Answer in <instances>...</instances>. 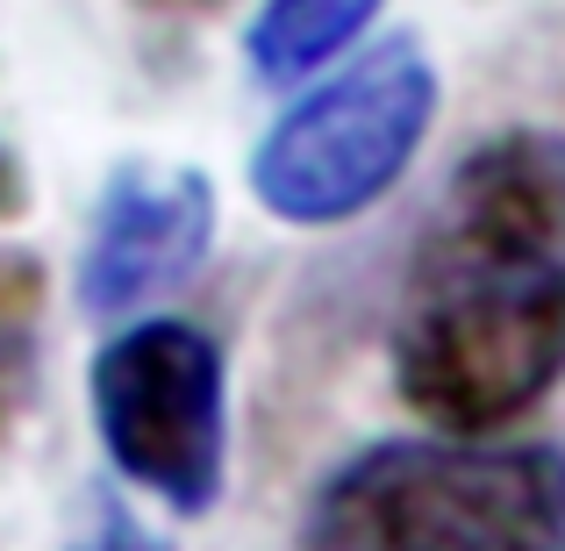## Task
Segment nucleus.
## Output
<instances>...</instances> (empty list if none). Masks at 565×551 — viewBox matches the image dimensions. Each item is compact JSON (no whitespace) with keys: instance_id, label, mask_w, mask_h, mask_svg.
I'll return each instance as SVG.
<instances>
[{"instance_id":"obj_9","label":"nucleus","mask_w":565,"mask_h":551,"mask_svg":"<svg viewBox=\"0 0 565 551\" xmlns=\"http://www.w3.org/2000/svg\"><path fill=\"white\" fill-rule=\"evenodd\" d=\"M137 8H158V14H201V8H222V0H137Z\"/></svg>"},{"instance_id":"obj_8","label":"nucleus","mask_w":565,"mask_h":551,"mask_svg":"<svg viewBox=\"0 0 565 551\" xmlns=\"http://www.w3.org/2000/svg\"><path fill=\"white\" fill-rule=\"evenodd\" d=\"M86 551H158V544H143L137 530H108V538H94Z\"/></svg>"},{"instance_id":"obj_2","label":"nucleus","mask_w":565,"mask_h":551,"mask_svg":"<svg viewBox=\"0 0 565 551\" xmlns=\"http://www.w3.org/2000/svg\"><path fill=\"white\" fill-rule=\"evenodd\" d=\"M308 551H565V452L394 437L351 452L308 501Z\"/></svg>"},{"instance_id":"obj_3","label":"nucleus","mask_w":565,"mask_h":551,"mask_svg":"<svg viewBox=\"0 0 565 551\" xmlns=\"http://www.w3.org/2000/svg\"><path fill=\"white\" fill-rule=\"evenodd\" d=\"M429 123H437V65L415 36H386L265 129L250 151V193L294 230L351 222L415 166Z\"/></svg>"},{"instance_id":"obj_1","label":"nucleus","mask_w":565,"mask_h":551,"mask_svg":"<svg viewBox=\"0 0 565 551\" xmlns=\"http://www.w3.org/2000/svg\"><path fill=\"white\" fill-rule=\"evenodd\" d=\"M394 394L494 437L565 380V137L501 129L444 180L386 322Z\"/></svg>"},{"instance_id":"obj_5","label":"nucleus","mask_w":565,"mask_h":551,"mask_svg":"<svg viewBox=\"0 0 565 551\" xmlns=\"http://www.w3.org/2000/svg\"><path fill=\"white\" fill-rule=\"evenodd\" d=\"M215 244V187L193 166H122L94 208L79 251V308L129 316L186 287Z\"/></svg>"},{"instance_id":"obj_6","label":"nucleus","mask_w":565,"mask_h":551,"mask_svg":"<svg viewBox=\"0 0 565 551\" xmlns=\"http://www.w3.org/2000/svg\"><path fill=\"white\" fill-rule=\"evenodd\" d=\"M386 0H265L244 29V57L258 86H294L344 57L365 29L380 22Z\"/></svg>"},{"instance_id":"obj_4","label":"nucleus","mask_w":565,"mask_h":551,"mask_svg":"<svg viewBox=\"0 0 565 551\" xmlns=\"http://www.w3.org/2000/svg\"><path fill=\"white\" fill-rule=\"evenodd\" d=\"M94 430L115 473L166 501L172 516H207L230 473V365L207 330L180 316H143L115 330L86 372Z\"/></svg>"},{"instance_id":"obj_7","label":"nucleus","mask_w":565,"mask_h":551,"mask_svg":"<svg viewBox=\"0 0 565 551\" xmlns=\"http://www.w3.org/2000/svg\"><path fill=\"white\" fill-rule=\"evenodd\" d=\"M36 337H43V265L29 251L0 244V437L22 415L36 380Z\"/></svg>"}]
</instances>
